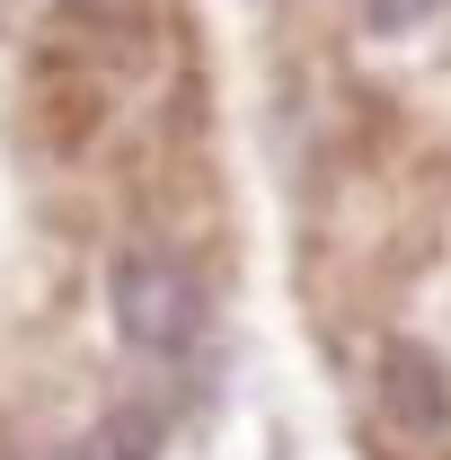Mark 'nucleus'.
Listing matches in <instances>:
<instances>
[{
  "label": "nucleus",
  "instance_id": "1",
  "mask_svg": "<svg viewBox=\"0 0 451 460\" xmlns=\"http://www.w3.org/2000/svg\"><path fill=\"white\" fill-rule=\"evenodd\" d=\"M107 310H115V337L151 363H186L213 328V292L195 275V257L169 239H124L107 257Z\"/></svg>",
  "mask_w": 451,
  "mask_h": 460
},
{
  "label": "nucleus",
  "instance_id": "2",
  "mask_svg": "<svg viewBox=\"0 0 451 460\" xmlns=\"http://www.w3.org/2000/svg\"><path fill=\"white\" fill-rule=\"evenodd\" d=\"M372 416L407 452H443L451 443V372L425 345H381L372 354Z\"/></svg>",
  "mask_w": 451,
  "mask_h": 460
},
{
  "label": "nucleus",
  "instance_id": "3",
  "mask_svg": "<svg viewBox=\"0 0 451 460\" xmlns=\"http://www.w3.org/2000/svg\"><path fill=\"white\" fill-rule=\"evenodd\" d=\"M54 460H151V425H142V416H115V425H98V434L62 443Z\"/></svg>",
  "mask_w": 451,
  "mask_h": 460
},
{
  "label": "nucleus",
  "instance_id": "4",
  "mask_svg": "<svg viewBox=\"0 0 451 460\" xmlns=\"http://www.w3.org/2000/svg\"><path fill=\"white\" fill-rule=\"evenodd\" d=\"M363 9H372V27H381V36H407V27H425L443 0H363Z\"/></svg>",
  "mask_w": 451,
  "mask_h": 460
},
{
  "label": "nucleus",
  "instance_id": "5",
  "mask_svg": "<svg viewBox=\"0 0 451 460\" xmlns=\"http://www.w3.org/2000/svg\"><path fill=\"white\" fill-rule=\"evenodd\" d=\"M62 9H80V18H124L133 0H62Z\"/></svg>",
  "mask_w": 451,
  "mask_h": 460
}]
</instances>
